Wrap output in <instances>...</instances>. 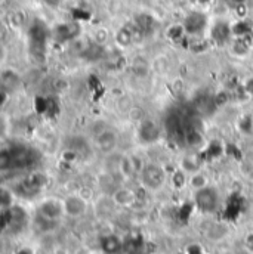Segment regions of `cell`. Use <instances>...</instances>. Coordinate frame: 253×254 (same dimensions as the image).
<instances>
[{"mask_svg":"<svg viewBox=\"0 0 253 254\" xmlns=\"http://www.w3.org/2000/svg\"><path fill=\"white\" fill-rule=\"evenodd\" d=\"M108 31H107V28H96L95 31H93V34H92V40H93V43H96V45H101V46H104L105 43H107V40H108Z\"/></svg>","mask_w":253,"mask_h":254,"instance_id":"cell-17","label":"cell"},{"mask_svg":"<svg viewBox=\"0 0 253 254\" xmlns=\"http://www.w3.org/2000/svg\"><path fill=\"white\" fill-rule=\"evenodd\" d=\"M245 90H246V93H249V95H252L253 96V77H249L246 81H245Z\"/></svg>","mask_w":253,"mask_h":254,"instance_id":"cell-23","label":"cell"},{"mask_svg":"<svg viewBox=\"0 0 253 254\" xmlns=\"http://www.w3.org/2000/svg\"><path fill=\"white\" fill-rule=\"evenodd\" d=\"M19 84V77L15 71H3L1 72V81H0V90L4 93L13 92Z\"/></svg>","mask_w":253,"mask_h":254,"instance_id":"cell-10","label":"cell"},{"mask_svg":"<svg viewBox=\"0 0 253 254\" xmlns=\"http://www.w3.org/2000/svg\"><path fill=\"white\" fill-rule=\"evenodd\" d=\"M139 178H141L142 185L147 190H157L166 182V170L160 164L148 163V164H144V167L141 169Z\"/></svg>","mask_w":253,"mask_h":254,"instance_id":"cell-2","label":"cell"},{"mask_svg":"<svg viewBox=\"0 0 253 254\" xmlns=\"http://www.w3.org/2000/svg\"><path fill=\"white\" fill-rule=\"evenodd\" d=\"M64 205V214L68 216V217H80L86 213L87 210V202L86 199L82 196V195H77V193H71V195H67L63 199Z\"/></svg>","mask_w":253,"mask_h":254,"instance_id":"cell-6","label":"cell"},{"mask_svg":"<svg viewBox=\"0 0 253 254\" xmlns=\"http://www.w3.org/2000/svg\"><path fill=\"white\" fill-rule=\"evenodd\" d=\"M246 0H227V3L233 4V6H242Z\"/></svg>","mask_w":253,"mask_h":254,"instance_id":"cell-25","label":"cell"},{"mask_svg":"<svg viewBox=\"0 0 253 254\" xmlns=\"http://www.w3.org/2000/svg\"><path fill=\"white\" fill-rule=\"evenodd\" d=\"M12 207V193L6 190H0V213Z\"/></svg>","mask_w":253,"mask_h":254,"instance_id":"cell-18","label":"cell"},{"mask_svg":"<svg viewBox=\"0 0 253 254\" xmlns=\"http://www.w3.org/2000/svg\"><path fill=\"white\" fill-rule=\"evenodd\" d=\"M135 199H136V193L127 188H117L113 192V202L116 205L127 207V205H132Z\"/></svg>","mask_w":253,"mask_h":254,"instance_id":"cell-9","label":"cell"},{"mask_svg":"<svg viewBox=\"0 0 253 254\" xmlns=\"http://www.w3.org/2000/svg\"><path fill=\"white\" fill-rule=\"evenodd\" d=\"M9 155V170H21L30 167L36 160V151L25 145L6 146Z\"/></svg>","mask_w":253,"mask_h":254,"instance_id":"cell-1","label":"cell"},{"mask_svg":"<svg viewBox=\"0 0 253 254\" xmlns=\"http://www.w3.org/2000/svg\"><path fill=\"white\" fill-rule=\"evenodd\" d=\"M7 58H9V49L3 42H0V69L4 68V65L7 63Z\"/></svg>","mask_w":253,"mask_h":254,"instance_id":"cell-21","label":"cell"},{"mask_svg":"<svg viewBox=\"0 0 253 254\" xmlns=\"http://www.w3.org/2000/svg\"><path fill=\"white\" fill-rule=\"evenodd\" d=\"M135 25H136L141 31H144V33L147 34V33H150V31L153 30V27H154V18H153L150 13H139V15L135 18Z\"/></svg>","mask_w":253,"mask_h":254,"instance_id":"cell-13","label":"cell"},{"mask_svg":"<svg viewBox=\"0 0 253 254\" xmlns=\"http://www.w3.org/2000/svg\"><path fill=\"white\" fill-rule=\"evenodd\" d=\"M230 34H231V28L227 22L221 21L218 22L215 27H213V31H212V36L216 42L219 43H225L228 39H230Z\"/></svg>","mask_w":253,"mask_h":254,"instance_id":"cell-12","label":"cell"},{"mask_svg":"<svg viewBox=\"0 0 253 254\" xmlns=\"http://www.w3.org/2000/svg\"><path fill=\"white\" fill-rule=\"evenodd\" d=\"M10 134V122L4 114H0V143L4 142Z\"/></svg>","mask_w":253,"mask_h":254,"instance_id":"cell-16","label":"cell"},{"mask_svg":"<svg viewBox=\"0 0 253 254\" xmlns=\"http://www.w3.org/2000/svg\"><path fill=\"white\" fill-rule=\"evenodd\" d=\"M194 201H195V205H197L203 213H212V211H215L216 207H218L219 196H218V192L213 190V188L204 187V188H201V190H195Z\"/></svg>","mask_w":253,"mask_h":254,"instance_id":"cell-4","label":"cell"},{"mask_svg":"<svg viewBox=\"0 0 253 254\" xmlns=\"http://www.w3.org/2000/svg\"><path fill=\"white\" fill-rule=\"evenodd\" d=\"M160 137V126L153 119H144L138 127V139L144 145H151Z\"/></svg>","mask_w":253,"mask_h":254,"instance_id":"cell-7","label":"cell"},{"mask_svg":"<svg viewBox=\"0 0 253 254\" xmlns=\"http://www.w3.org/2000/svg\"><path fill=\"white\" fill-rule=\"evenodd\" d=\"M133 71L139 75H145L148 74V65L147 63H136L133 65Z\"/></svg>","mask_w":253,"mask_h":254,"instance_id":"cell-22","label":"cell"},{"mask_svg":"<svg viewBox=\"0 0 253 254\" xmlns=\"http://www.w3.org/2000/svg\"><path fill=\"white\" fill-rule=\"evenodd\" d=\"M182 167H184V170H187V172H197V169H198V164H197V161H194V158L192 157H184L182 158Z\"/></svg>","mask_w":253,"mask_h":254,"instance_id":"cell-20","label":"cell"},{"mask_svg":"<svg viewBox=\"0 0 253 254\" xmlns=\"http://www.w3.org/2000/svg\"><path fill=\"white\" fill-rule=\"evenodd\" d=\"M206 22H207L206 15H203L200 12H192L184 19L182 25L185 28V33H188V34H198V33H201L204 30Z\"/></svg>","mask_w":253,"mask_h":254,"instance_id":"cell-8","label":"cell"},{"mask_svg":"<svg viewBox=\"0 0 253 254\" xmlns=\"http://www.w3.org/2000/svg\"><path fill=\"white\" fill-rule=\"evenodd\" d=\"M101 249L107 254H117L122 250V241L116 235H107L101 241Z\"/></svg>","mask_w":253,"mask_h":254,"instance_id":"cell-11","label":"cell"},{"mask_svg":"<svg viewBox=\"0 0 253 254\" xmlns=\"http://www.w3.org/2000/svg\"><path fill=\"white\" fill-rule=\"evenodd\" d=\"M37 214L48 220L58 222L64 216L63 201L58 198H45L37 207Z\"/></svg>","mask_w":253,"mask_h":254,"instance_id":"cell-5","label":"cell"},{"mask_svg":"<svg viewBox=\"0 0 253 254\" xmlns=\"http://www.w3.org/2000/svg\"><path fill=\"white\" fill-rule=\"evenodd\" d=\"M184 34H185V28H184V25H182V24L170 25V27L168 28V31H166V36H168L170 40H173V42L181 40V39L184 37Z\"/></svg>","mask_w":253,"mask_h":254,"instance_id":"cell-14","label":"cell"},{"mask_svg":"<svg viewBox=\"0 0 253 254\" xmlns=\"http://www.w3.org/2000/svg\"><path fill=\"white\" fill-rule=\"evenodd\" d=\"M93 145L102 154H111L116 151V148L119 145V134L116 133V130H113L110 127H104L95 134Z\"/></svg>","mask_w":253,"mask_h":254,"instance_id":"cell-3","label":"cell"},{"mask_svg":"<svg viewBox=\"0 0 253 254\" xmlns=\"http://www.w3.org/2000/svg\"><path fill=\"white\" fill-rule=\"evenodd\" d=\"M25 19H27V16L22 10H15V12H12V15H9V24L15 30L21 28L25 24Z\"/></svg>","mask_w":253,"mask_h":254,"instance_id":"cell-15","label":"cell"},{"mask_svg":"<svg viewBox=\"0 0 253 254\" xmlns=\"http://www.w3.org/2000/svg\"><path fill=\"white\" fill-rule=\"evenodd\" d=\"M13 254H33V250L30 247H21V249H18Z\"/></svg>","mask_w":253,"mask_h":254,"instance_id":"cell-24","label":"cell"},{"mask_svg":"<svg viewBox=\"0 0 253 254\" xmlns=\"http://www.w3.org/2000/svg\"><path fill=\"white\" fill-rule=\"evenodd\" d=\"M190 182H191V187H192L195 190H201V188L207 187V185H206V184H207L206 176H204V175H201V173H197V172H194V173H192Z\"/></svg>","mask_w":253,"mask_h":254,"instance_id":"cell-19","label":"cell"}]
</instances>
